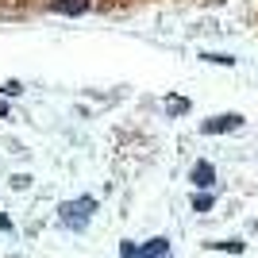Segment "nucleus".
<instances>
[{
  "label": "nucleus",
  "mask_w": 258,
  "mask_h": 258,
  "mask_svg": "<svg viewBox=\"0 0 258 258\" xmlns=\"http://www.w3.org/2000/svg\"><path fill=\"white\" fill-rule=\"evenodd\" d=\"M93 208H97V201H93V197H81V201H66V205L58 208V220H62L70 231H81V227L93 220Z\"/></svg>",
  "instance_id": "f257e3e1"
},
{
  "label": "nucleus",
  "mask_w": 258,
  "mask_h": 258,
  "mask_svg": "<svg viewBox=\"0 0 258 258\" xmlns=\"http://www.w3.org/2000/svg\"><path fill=\"white\" fill-rule=\"evenodd\" d=\"M235 127H243V116H239V112H224V116L205 119V135H220V131H235Z\"/></svg>",
  "instance_id": "f03ea898"
},
{
  "label": "nucleus",
  "mask_w": 258,
  "mask_h": 258,
  "mask_svg": "<svg viewBox=\"0 0 258 258\" xmlns=\"http://www.w3.org/2000/svg\"><path fill=\"white\" fill-rule=\"evenodd\" d=\"M189 181H193L197 189H212V185H216V166H212V162H197L193 173H189Z\"/></svg>",
  "instance_id": "7ed1b4c3"
},
{
  "label": "nucleus",
  "mask_w": 258,
  "mask_h": 258,
  "mask_svg": "<svg viewBox=\"0 0 258 258\" xmlns=\"http://www.w3.org/2000/svg\"><path fill=\"white\" fill-rule=\"evenodd\" d=\"M89 8V0H50V12H62V16H81Z\"/></svg>",
  "instance_id": "20e7f679"
},
{
  "label": "nucleus",
  "mask_w": 258,
  "mask_h": 258,
  "mask_svg": "<svg viewBox=\"0 0 258 258\" xmlns=\"http://www.w3.org/2000/svg\"><path fill=\"white\" fill-rule=\"evenodd\" d=\"M143 258H166L170 254V243H166V239H151V243H143Z\"/></svg>",
  "instance_id": "39448f33"
},
{
  "label": "nucleus",
  "mask_w": 258,
  "mask_h": 258,
  "mask_svg": "<svg viewBox=\"0 0 258 258\" xmlns=\"http://www.w3.org/2000/svg\"><path fill=\"white\" fill-rule=\"evenodd\" d=\"M166 112H170V116H181V112H189V100L170 97V100H166Z\"/></svg>",
  "instance_id": "423d86ee"
},
{
  "label": "nucleus",
  "mask_w": 258,
  "mask_h": 258,
  "mask_svg": "<svg viewBox=\"0 0 258 258\" xmlns=\"http://www.w3.org/2000/svg\"><path fill=\"white\" fill-rule=\"evenodd\" d=\"M193 208H197V212H208V208H212V197H208V193L193 197Z\"/></svg>",
  "instance_id": "0eeeda50"
},
{
  "label": "nucleus",
  "mask_w": 258,
  "mask_h": 258,
  "mask_svg": "<svg viewBox=\"0 0 258 258\" xmlns=\"http://www.w3.org/2000/svg\"><path fill=\"white\" fill-rule=\"evenodd\" d=\"M212 247H220V250H235V254H239V250H243V243H239V239H227V243H212Z\"/></svg>",
  "instance_id": "6e6552de"
},
{
  "label": "nucleus",
  "mask_w": 258,
  "mask_h": 258,
  "mask_svg": "<svg viewBox=\"0 0 258 258\" xmlns=\"http://www.w3.org/2000/svg\"><path fill=\"white\" fill-rule=\"evenodd\" d=\"M4 112H8V104H4V100H0V116H4Z\"/></svg>",
  "instance_id": "1a4fd4ad"
}]
</instances>
